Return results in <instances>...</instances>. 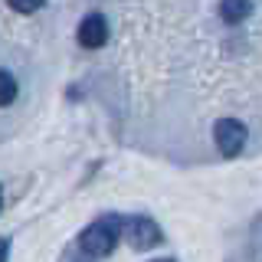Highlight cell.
<instances>
[{"instance_id":"obj_1","label":"cell","mask_w":262,"mask_h":262,"mask_svg":"<svg viewBox=\"0 0 262 262\" xmlns=\"http://www.w3.org/2000/svg\"><path fill=\"white\" fill-rule=\"evenodd\" d=\"M121 229H125V216L105 213V216H98L95 223H89L79 233V249L85 252V256H92V259L108 256L115 246H118V239H121Z\"/></svg>"},{"instance_id":"obj_2","label":"cell","mask_w":262,"mask_h":262,"mask_svg":"<svg viewBox=\"0 0 262 262\" xmlns=\"http://www.w3.org/2000/svg\"><path fill=\"white\" fill-rule=\"evenodd\" d=\"M246 138H249V131H246V125L236 121V118H220L216 125H213V141H216V147H220L223 158H236V154H243Z\"/></svg>"},{"instance_id":"obj_3","label":"cell","mask_w":262,"mask_h":262,"mask_svg":"<svg viewBox=\"0 0 262 262\" xmlns=\"http://www.w3.org/2000/svg\"><path fill=\"white\" fill-rule=\"evenodd\" d=\"M121 233L128 236V243L135 246V249H151V246H161V239H164L161 226L154 223L151 216H128Z\"/></svg>"},{"instance_id":"obj_4","label":"cell","mask_w":262,"mask_h":262,"mask_svg":"<svg viewBox=\"0 0 262 262\" xmlns=\"http://www.w3.org/2000/svg\"><path fill=\"white\" fill-rule=\"evenodd\" d=\"M76 39L82 49H98L108 43V20H105L102 13H89L82 16L79 30H76Z\"/></svg>"},{"instance_id":"obj_5","label":"cell","mask_w":262,"mask_h":262,"mask_svg":"<svg viewBox=\"0 0 262 262\" xmlns=\"http://www.w3.org/2000/svg\"><path fill=\"white\" fill-rule=\"evenodd\" d=\"M249 13H252V0H223L220 4V16H223V23H229V27L243 23Z\"/></svg>"},{"instance_id":"obj_6","label":"cell","mask_w":262,"mask_h":262,"mask_svg":"<svg viewBox=\"0 0 262 262\" xmlns=\"http://www.w3.org/2000/svg\"><path fill=\"white\" fill-rule=\"evenodd\" d=\"M16 92H20L16 79L7 69H0V108H4V105H13L16 102Z\"/></svg>"},{"instance_id":"obj_7","label":"cell","mask_w":262,"mask_h":262,"mask_svg":"<svg viewBox=\"0 0 262 262\" xmlns=\"http://www.w3.org/2000/svg\"><path fill=\"white\" fill-rule=\"evenodd\" d=\"M43 4H46V0H10V7L16 13H36Z\"/></svg>"},{"instance_id":"obj_8","label":"cell","mask_w":262,"mask_h":262,"mask_svg":"<svg viewBox=\"0 0 262 262\" xmlns=\"http://www.w3.org/2000/svg\"><path fill=\"white\" fill-rule=\"evenodd\" d=\"M7 259H10V239L0 236V262H7Z\"/></svg>"},{"instance_id":"obj_9","label":"cell","mask_w":262,"mask_h":262,"mask_svg":"<svg viewBox=\"0 0 262 262\" xmlns=\"http://www.w3.org/2000/svg\"><path fill=\"white\" fill-rule=\"evenodd\" d=\"M0 210H4V187H0Z\"/></svg>"},{"instance_id":"obj_10","label":"cell","mask_w":262,"mask_h":262,"mask_svg":"<svg viewBox=\"0 0 262 262\" xmlns=\"http://www.w3.org/2000/svg\"><path fill=\"white\" fill-rule=\"evenodd\" d=\"M154 262H174V259H154Z\"/></svg>"}]
</instances>
